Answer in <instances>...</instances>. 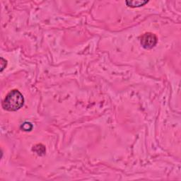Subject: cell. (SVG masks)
Masks as SVG:
<instances>
[{
    "instance_id": "1",
    "label": "cell",
    "mask_w": 181,
    "mask_h": 181,
    "mask_svg": "<svg viewBox=\"0 0 181 181\" xmlns=\"http://www.w3.org/2000/svg\"><path fill=\"white\" fill-rule=\"evenodd\" d=\"M24 98L17 89L11 90L2 102V108L8 111H16L23 106Z\"/></svg>"
},
{
    "instance_id": "5",
    "label": "cell",
    "mask_w": 181,
    "mask_h": 181,
    "mask_svg": "<svg viewBox=\"0 0 181 181\" xmlns=\"http://www.w3.org/2000/svg\"><path fill=\"white\" fill-rule=\"evenodd\" d=\"M7 61L4 60V59L1 58V72H2V71L4 70V69L6 68V67H7Z\"/></svg>"
},
{
    "instance_id": "2",
    "label": "cell",
    "mask_w": 181,
    "mask_h": 181,
    "mask_svg": "<svg viewBox=\"0 0 181 181\" xmlns=\"http://www.w3.org/2000/svg\"><path fill=\"white\" fill-rule=\"evenodd\" d=\"M157 40L158 39H157L156 35L154 33L149 32L144 33L140 38L141 46L147 50L153 48L156 45Z\"/></svg>"
},
{
    "instance_id": "4",
    "label": "cell",
    "mask_w": 181,
    "mask_h": 181,
    "mask_svg": "<svg viewBox=\"0 0 181 181\" xmlns=\"http://www.w3.org/2000/svg\"><path fill=\"white\" fill-rule=\"evenodd\" d=\"M21 128L24 131H31L33 128V125L30 123H25L21 126Z\"/></svg>"
},
{
    "instance_id": "3",
    "label": "cell",
    "mask_w": 181,
    "mask_h": 181,
    "mask_svg": "<svg viewBox=\"0 0 181 181\" xmlns=\"http://www.w3.org/2000/svg\"><path fill=\"white\" fill-rule=\"evenodd\" d=\"M148 3V1H127L126 4L128 7H139L141 6H144Z\"/></svg>"
}]
</instances>
